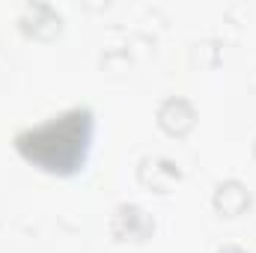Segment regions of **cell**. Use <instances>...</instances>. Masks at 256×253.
<instances>
[{
  "label": "cell",
  "instance_id": "obj_1",
  "mask_svg": "<svg viewBox=\"0 0 256 253\" xmlns=\"http://www.w3.org/2000/svg\"><path fill=\"white\" fill-rule=\"evenodd\" d=\"M96 140V114L90 108H68L63 114L15 134V152L48 176H78Z\"/></svg>",
  "mask_w": 256,
  "mask_h": 253
}]
</instances>
